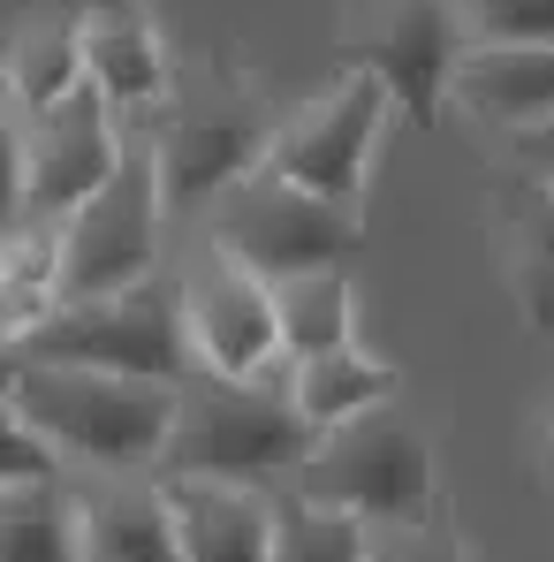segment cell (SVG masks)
I'll list each match as a JSON object with an SVG mask.
<instances>
[{
    "mask_svg": "<svg viewBox=\"0 0 554 562\" xmlns=\"http://www.w3.org/2000/svg\"><path fill=\"white\" fill-rule=\"evenodd\" d=\"M8 418H31L69 464L145 471V464H168L183 387L129 380V373H84V366H8Z\"/></svg>",
    "mask_w": 554,
    "mask_h": 562,
    "instance_id": "6da1fadb",
    "label": "cell"
},
{
    "mask_svg": "<svg viewBox=\"0 0 554 562\" xmlns=\"http://www.w3.org/2000/svg\"><path fill=\"white\" fill-rule=\"evenodd\" d=\"M319 449V426L296 411V395H274L259 380H183V418L168 441V479H228V486H267L296 479V464Z\"/></svg>",
    "mask_w": 554,
    "mask_h": 562,
    "instance_id": "7a4b0ae2",
    "label": "cell"
},
{
    "mask_svg": "<svg viewBox=\"0 0 554 562\" xmlns=\"http://www.w3.org/2000/svg\"><path fill=\"white\" fill-rule=\"evenodd\" d=\"M190 319L160 281L114 289V296H77L54 304L31 335H15L8 366H84V373H129V380H168L183 387L190 373Z\"/></svg>",
    "mask_w": 554,
    "mask_h": 562,
    "instance_id": "3957f363",
    "label": "cell"
},
{
    "mask_svg": "<svg viewBox=\"0 0 554 562\" xmlns=\"http://www.w3.org/2000/svg\"><path fill=\"white\" fill-rule=\"evenodd\" d=\"M289 494L350 509L365 525H418L433 509V441L395 403H380L350 426H327L319 449L296 464Z\"/></svg>",
    "mask_w": 554,
    "mask_h": 562,
    "instance_id": "277c9868",
    "label": "cell"
},
{
    "mask_svg": "<svg viewBox=\"0 0 554 562\" xmlns=\"http://www.w3.org/2000/svg\"><path fill=\"white\" fill-rule=\"evenodd\" d=\"M213 244L236 259V267H251L259 281H304V274H327V267H350L358 259V221H350V205H335V198H312V190L281 183V176H251V183H236L221 205H213Z\"/></svg>",
    "mask_w": 554,
    "mask_h": 562,
    "instance_id": "5b68a950",
    "label": "cell"
},
{
    "mask_svg": "<svg viewBox=\"0 0 554 562\" xmlns=\"http://www.w3.org/2000/svg\"><path fill=\"white\" fill-rule=\"evenodd\" d=\"M160 213H168L160 160H152V145H129V160L114 168V183L99 190L84 213H69V228H61V304L152 281Z\"/></svg>",
    "mask_w": 554,
    "mask_h": 562,
    "instance_id": "8992f818",
    "label": "cell"
},
{
    "mask_svg": "<svg viewBox=\"0 0 554 562\" xmlns=\"http://www.w3.org/2000/svg\"><path fill=\"white\" fill-rule=\"evenodd\" d=\"M129 160V145L114 137V106L99 85L61 99L54 114H15V221H69L84 213L99 190L114 183V168Z\"/></svg>",
    "mask_w": 554,
    "mask_h": 562,
    "instance_id": "52a82bcc",
    "label": "cell"
},
{
    "mask_svg": "<svg viewBox=\"0 0 554 562\" xmlns=\"http://www.w3.org/2000/svg\"><path fill=\"white\" fill-rule=\"evenodd\" d=\"M463 38L471 31H463L456 0H380V15L342 46V61L380 77L387 99L418 130H433L441 122V99H456V69H463V54H471Z\"/></svg>",
    "mask_w": 554,
    "mask_h": 562,
    "instance_id": "ba28073f",
    "label": "cell"
},
{
    "mask_svg": "<svg viewBox=\"0 0 554 562\" xmlns=\"http://www.w3.org/2000/svg\"><path fill=\"white\" fill-rule=\"evenodd\" d=\"M387 85L365 69H342V85L304 106L289 130H274V153H267V176L312 190V198H335V205H358L372 168V145H380V122H387Z\"/></svg>",
    "mask_w": 554,
    "mask_h": 562,
    "instance_id": "9c48e42d",
    "label": "cell"
},
{
    "mask_svg": "<svg viewBox=\"0 0 554 562\" xmlns=\"http://www.w3.org/2000/svg\"><path fill=\"white\" fill-rule=\"evenodd\" d=\"M183 319L197 366L221 380H259L267 358H281V304L274 281H259L251 267H236L221 244H205V259L183 281Z\"/></svg>",
    "mask_w": 554,
    "mask_h": 562,
    "instance_id": "30bf717a",
    "label": "cell"
},
{
    "mask_svg": "<svg viewBox=\"0 0 554 562\" xmlns=\"http://www.w3.org/2000/svg\"><path fill=\"white\" fill-rule=\"evenodd\" d=\"M274 137L259 130L251 106H183V122H168L152 137L168 205H221L236 183H251L267 168Z\"/></svg>",
    "mask_w": 554,
    "mask_h": 562,
    "instance_id": "8fae6325",
    "label": "cell"
},
{
    "mask_svg": "<svg viewBox=\"0 0 554 562\" xmlns=\"http://www.w3.org/2000/svg\"><path fill=\"white\" fill-rule=\"evenodd\" d=\"M176 502V532L190 562H274L281 548V494L228 486V479H160Z\"/></svg>",
    "mask_w": 554,
    "mask_h": 562,
    "instance_id": "7c38bea8",
    "label": "cell"
},
{
    "mask_svg": "<svg viewBox=\"0 0 554 562\" xmlns=\"http://www.w3.org/2000/svg\"><path fill=\"white\" fill-rule=\"evenodd\" d=\"M77 509H84V562H190L168 486L99 471V486L77 494Z\"/></svg>",
    "mask_w": 554,
    "mask_h": 562,
    "instance_id": "4fadbf2b",
    "label": "cell"
},
{
    "mask_svg": "<svg viewBox=\"0 0 554 562\" xmlns=\"http://www.w3.org/2000/svg\"><path fill=\"white\" fill-rule=\"evenodd\" d=\"M463 114L494 122V130H547L554 122V46H471L456 69Z\"/></svg>",
    "mask_w": 554,
    "mask_h": 562,
    "instance_id": "5bb4252c",
    "label": "cell"
},
{
    "mask_svg": "<svg viewBox=\"0 0 554 562\" xmlns=\"http://www.w3.org/2000/svg\"><path fill=\"white\" fill-rule=\"evenodd\" d=\"M84 61H92V85L106 92L114 114L152 106L168 92V61H160V38H152L137 0H92L84 8Z\"/></svg>",
    "mask_w": 554,
    "mask_h": 562,
    "instance_id": "9a60e30c",
    "label": "cell"
},
{
    "mask_svg": "<svg viewBox=\"0 0 554 562\" xmlns=\"http://www.w3.org/2000/svg\"><path fill=\"white\" fill-rule=\"evenodd\" d=\"M92 85V61H84V15H31L15 31V54H8V99L15 114H54L61 99H77Z\"/></svg>",
    "mask_w": 554,
    "mask_h": 562,
    "instance_id": "2e32d148",
    "label": "cell"
},
{
    "mask_svg": "<svg viewBox=\"0 0 554 562\" xmlns=\"http://www.w3.org/2000/svg\"><path fill=\"white\" fill-rule=\"evenodd\" d=\"M380 403H395V366L365 358L358 342L335 350V358H296V411L327 434V426H350Z\"/></svg>",
    "mask_w": 554,
    "mask_h": 562,
    "instance_id": "e0dca14e",
    "label": "cell"
},
{
    "mask_svg": "<svg viewBox=\"0 0 554 562\" xmlns=\"http://www.w3.org/2000/svg\"><path fill=\"white\" fill-rule=\"evenodd\" d=\"M0 555L8 562H84V509L61 486H0Z\"/></svg>",
    "mask_w": 554,
    "mask_h": 562,
    "instance_id": "ac0fdd59",
    "label": "cell"
},
{
    "mask_svg": "<svg viewBox=\"0 0 554 562\" xmlns=\"http://www.w3.org/2000/svg\"><path fill=\"white\" fill-rule=\"evenodd\" d=\"M274 304H281V350H289V358H335V350H350V319H358L350 267L281 281Z\"/></svg>",
    "mask_w": 554,
    "mask_h": 562,
    "instance_id": "d6986e66",
    "label": "cell"
},
{
    "mask_svg": "<svg viewBox=\"0 0 554 562\" xmlns=\"http://www.w3.org/2000/svg\"><path fill=\"white\" fill-rule=\"evenodd\" d=\"M61 228L69 221H15V236H8V335H31L61 304Z\"/></svg>",
    "mask_w": 554,
    "mask_h": 562,
    "instance_id": "ffe728a7",
    "label": "cell"
},
{
    "mask_svg": "<svg viewBox=\"0 0 554 562\" xmlns=\"http://www.w3.org/2000/svg\"><path fill=\"white\" fill-rule=\"evenodd\" d=\"M274 562H372V525L350 509L281 494V548Z\"/></svg>",
    "mask_w": 554,
    "mask_h": 562,
    "instance_id": "44dd1931",
    "label": "cell"
},
{
    "mask_svg": "<svg viewBox=\"0 0 554 562\" xmlns=\"http://www.w3.org/2000/svg\"><path fill=\"white\" fill-rule=\"evenodd\" d=\"M509 221H517V274L532 296V319L554 327V183H517Z\"/></svg>",
    "mask_w": 554,
    "mask_h": 562,
    "instance_id": "7402d4cb",
    "label": "cell"
},
{
    "mask_svg": "<svg viewBox=\"0 0 554 562\" xmlns=\"http://www.w3.org/2000/svg\"><path fill=\"white\" fill-rule=\"evenodd\" d=\"M471 46H554V0H456Z\"/></svg>",
    "mask_w": 554,
    "mask_h": 562,
    "instance_id": "603a6c76",
    "label": "cell"
},
{
    "mask_svg": "<svg viewBox=\"0 0 554 562\" xmlns=\"http://www.w3.org/2000/svg\"><path fill=\"white\" fill-rule=\"evenodd\" d=\"M61 449L31 426V418H8V464H0V486H61Z\"/></svg>",
    "mask_w": 554,
    "mask_h": 562,
    "instance_id": "cb8c5ba5",
    "label": "cell"
},
{
    "mask_svg": "<svg viewBox=\"0 0 554 562\" xmlns=\"http://www.w3.org/2000/svg\"><path fill=\"white\" fill-rule=\"evenodd\" d=\"M517 160L532 168V183H554V122L532 130V137H517Z\"/></svg>",
    "mask_w": 554,
    "mask_h": 562,
    "instance_id": "d4e9b609",
    "label": "cell"
},
{
    "mask_svg": "<svg viewBox=\"0 0 554 562\" xmlns=\"http://www.w3.org/2000/svg\"><path fill=\"white\" fill-rule=\"evenodd\" d=\"M547 502H554V411H547Z\"/></svg>",
    "mask_w": 554,
    "mask_h": 562,
    "instance_id": "484cf974",
    "label": "cell"
}]
</instances>
